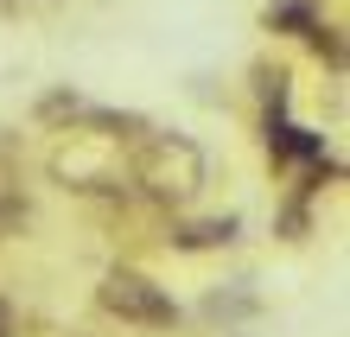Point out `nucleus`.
I'll list each match as a JSON object with an SVG mask.
<instances>
[{
	"mask_svg": "<svg viewBox=\"0 0 350 337\" xmlns=\"http://www.w3.org/2000/svg\"><path fill=\"white\" fill-rule=\"evenodd\" d=\"M204 178H211V165H204V146L191 134H140V153H134V185H140V198H153V204H172L185 210L198 191H204Z\"/></svg>",
	"mask_w": 350,
	"mask_h": 337,
	"instance_id": "nucleus-1",
	"label": "nucleus"
},
{
	"mask_svg": "<svg viewBox=\"0 0 350 337\" xmlns=\"http://www.w3.org/2000/svg\"><path fill=\"white\" fill-rule=\"evenodd\" d=\"M96 306L109 312V319L134 325V331H172L185 319L178 299L159 280H147L140 267H109V273H102V286H96Z\"/></svg>",
	"mask_w": 350,
	"mask_h": 337,
	"instance_id": "nucleus-2",
	"label": "nucleus"
},
{
	"mask_svg": "<svg viewBox=\"0 0 350 337\" xmlns=\"http://www.w3.org/2000/svg\"><path fill=\"white\" fill-rule=\"evenodd\" d=\"M115 146L121 140L96 134V128H64V146L51 153V178L70 185V191H128V185H121Z\"/></svg>",
	"mask_w": 350,
	"mask_h": 337,
	"instance_id": "nucleus-3",
	"label": "nucleus"
},
{
	"mask_svg": "<svg viewBox=\"0 0 350 337\" xmlns=\"http://www.w3.org/2000/svg\"><path fill=\"white\" fill-rule=\"evenodd\" d=\"M261 140H267V159L274 165H312V159H325V134L299 128V121H286V115H261Z\"/></svg>",
	"mask_w": 350,
	"mask_h": 337,
	"instance_id": "nucleus-4",
	"label": "nucleus"
},
{
	"mask_svg": "<svg viewBox=\"0 0 350 337\" xmlns=\"http://www.w3.org/2000/svg\"><path fill=\"white\" fill-rule=\"evenodd\" d=\"M312 19H325V0H267L261 26L274 32V38H299Z\"/></svg>",
	"mask_w": 350,
	"mask_h": 337,
	"instance_id": "nucleus-5",
	"label": "nucleus"
},
{
	"mask_svg": "<svg viewBox=\"0 0 350 337\" xmlns=\"http://www.w3.org/2000/svg\"><path fill=\"white\" fill-rule=\"evenodd\" d=\"M236 229H242L236 217H211V223H191V229H172L166 242L178 248V255H198V248H230V242H236Z\"/></svg>",
	"mask_w": 350,
	"mask_h": 337,
	"instance_id": "nucleus-6",
	"label": "nucleus"
},
{
	"mask_svg": "<svg viewBox=\"0 0 350 337\" xmlns=\"http://www.w3.org/2000/svg\"><path fill=\"white\" fill-rule=\"evenodd\" d=\"M299 38L312 45V57H319V64H332V77H344V26H338V19H312V26H306Z\"/></svg>",
	"mask_w": 350,
	"mask_h": 337,
	"instance_id": "nucleus-7",
	"label": "nucleus"
},
{
	"mask_svg": "<svg viewBox=\"0 0 350 337\" xmlns=\"http://www.w3.org/2000/svg\"><path fill=\"white\" fill-rule=\"evenodd\" d=\"M255 90H261V102H267L261 115H286V102H293V77H286L280 64H274V70L255 64Z\"/></svg>",
	"mask_w": 350,
	"mask_h": 337,
	"instance_id": "nucleus-8",
	"label": "nucleus"
},
{
	"mask_svg": "<svg viewBox=\"0 0 350 337\" xmlns=\"http://www.w3.org/2000/svg\"><path fill=\"white\" fill-rule=\"evenodd\" d=\"M90 102L77 96V90H51V96H38V121H64V128H77L83 121Z\"/></svg>",
	"mask_w": 350,
	"mask_h": 337,
	"instance_id": "nucleus-9",
	"label": "nucleus"
},
{
	"mask_svg": "<svg viewBox=\"0 0 350 337\" xmlns=\"http://www.w3.org/2000/svg\"><path fill=\"white\" fill-rule=\"evenodd\" d=\"M13 223H26V204H19V191H13V185H0V236H7Z\"/></svg>",
	"mask_w": 350,
	"mask_h": 337,
	"instance_id": "nucleus-10",
	"label": "nucleus"
},
{
	"mask_svg": "<svg viewBox=\"0 0 350 337\" xmlns=\"http://www.w3.org/2000/svg\"><path fill=\"white\" fill-rule=\"evenodd\" d=\"M0 337H13V306L0 299Z\"/></svg>",
	"mask_w": 350,
	"mask_h": 337,
	"instance_id": "nucleus-11",
	"label": "nucleus"
}]
</instances>
